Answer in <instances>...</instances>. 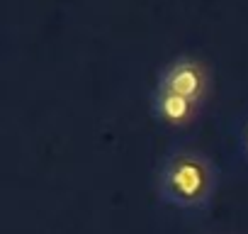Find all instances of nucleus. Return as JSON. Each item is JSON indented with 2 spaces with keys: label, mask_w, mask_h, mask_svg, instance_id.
Wrapping results in <instances>:
<instances>
[{
  "label": "nucleus",
  "mask_w": 248,
  "mask_h": 234,
  "mask_svg": "<svg viewBox=\"0 0 248 234\" xmlns=\"http://www.w3.org/2000/svg\"><path fill=\"white\" fill-rule=\"evenodd\" d=\"M161 85L170 88L173 93H180L190 100H200L204 88H207V71L204 66L197 61V59H190V56H180L175 61H170L166 66V71L161 73L158 78Z\"/></svg>",
  "instance_id": "nucleus-2"
},
{
  "label": "nucleus",
  "mask_w": 248,
  "mask_h": 234,
  "mask_svg": "<svg viewBox=\"0 0 248 234\" xmlns=\"http://www.w3.org/2000/svg\"><path fill=\"white\" fill-rule=\"evenodd\" d=\"M195 107L197 102L180 95V93H173L170 88L156 83V90L151 93V110L158 120L168 122V125H185L190 117L195 115Z\"/></svg>",
  "instance_id": "nucleus-3"
},
{
  "label": "nucleus",
  "mask_w": 248,
  "mask_h": 234,
  "mask_svg": "<svg viewBox=\"0 0 248 234\" xmlns=\"http://www.w3.org/2000/svg\"><path fill=\"white\" fill-rule=\"evenodd\" d=\"M243 142H246V149H248V127H246V134H243Z\"/></svg>",
  "instance_id": "nucleus-4"
},
{
  "label": "nucleus",
  "mask_w": 248,
  "mask_h": 234,
  "mask_svg": "<svg viewBox=\"0 0 248 234\" xmlns=\"http://www.w3.org/2000/svg\"><path fill=\"white\" fill-rule=\"evenodd\" d=\"M214 190L217 168L204 154L187 147H178L166 156L158 173V193L166 202L197 210L212 200Z\"/></svg>",
  "instance_id": "nucleus-1"
}]
</instances>
